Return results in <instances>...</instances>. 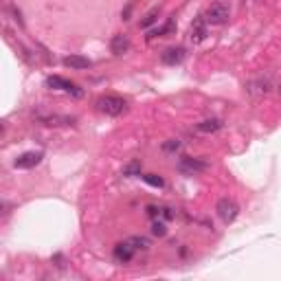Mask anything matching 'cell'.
<instances>
[{"mask_svg":"<svg viewBox=\"0 0 281 281\" xmlns=\"http://www.w3.org/2000/svg\"><path fill=\"white\" fill-rule=\"evenodd\" d=\"M204 18H206V22H209V24H213V27H222V24L229 22L231 9H229V5H224V3H213V5L206 7Z\"/></svg>","mask_w":281,"mask_h":281,"instance_id":"2","label":"cell"},{"mask_svg":"<svg viewBox=\"0 0 281 281\" xmlns=\"http://www.w3.org/2000/svg\"><path fill=\"white\" fill-rule=\"evenodd\" d=\"M249 90L251 93H259V95H266L268 90H270V79L266 77V79H255V81H251L249 84Z\"/></svg>","mask_w":281,"mask_h":281,"instance_id":"15","label":"cell"},{"mask_svg":"<svg viewBox=\"0 0 281 281\" xmlns=\"http://www.w3.org/2000/svg\"><path fill=\"white\" fill-rule=\"evenodd\" d=\"M152 235H156V237H165V235H167V224H165V220H154Z\"/></svg>","mask_w":281,"mask_h":281,"instance_id":"20","label":"cell"},{"mask_svg":"<svg viewBox=\"0 0 281 281\" xmlns=\"http://www.w3.org/2000/svg\"><path fill=\"white\" fill-rule=\"evenodd\" d=\"M216 213L224 224H231V222H235V218L239 216V206L235 200H231V198H222L216 204Z\"/></svg>","mask_w":281,"mask_h":281,"instance_id":"3","label":"cell"},{"mask_svg":"<svg viewBox=\"0 0 281 281\" xmlns=\"http://www.w3.org/2000/svg\"><path fill=\"white\" fill-rule=\"evenodd\" d=\"M90 62L88 57L84 55H68L64 57V66H68V68H75V71H84V68H90Z\"/></svg>","mask_w":281,"mask_h":281,"instance_id":"12","label":"cell"},{"mask_svg":"<svg viewBox=\"0 0 281 281\" xmlns=\"http://www.w3.org/2000/svg\"><path fill=\"white\" fill-rule=\"evenodd\" d=\"M206 36H209V22H206L204 13L198 15V18L191 22V29H189V38H191L194 44H202Z\"/></svg>","mask_w":281,"mask_h":281,"instance_id":"6","label":"cell"},{"mask_svg":"<svg viewBox=\"0 0 281 281\" xmlns=\"http://www.w3.org/2000/svg\"><path fill=\"white\" fill-rule=\"evenodd\" d=\"M128 242L132 244V249H134V251H147V249H150V239H147V237H140V235L130 237Z\"/></svg>","mask_w":281,"mask_h":281,"instance_id":"17","label":"cell"},{"mask_svg":"<svg viewBox=\"0 0 281 281\" xmlns=\"http://www.w3.org/2000/svg\"><path fill=\"white\" fill-rule=\"evenodd\" d=\"M143 178V183H147L150 187H165V180L161 178V176H156V173H145V176H140Z\"/></svg>","mask_w":281,"mask_h":281,"instance_id":"19","label":"cell"},{"mask_svg":"<svg viewBox=\"0 0 281 281\" xmlns=\"http://www.w3.org/2000/svg\"><path fill=\"white\" fill-rule=\"evenodd\" d=\"M97 110L108 117H121L123 112H128V101L117 95H106L97 99Z\"/></svg>","mask_w":281,"mask_h":281,"instance_id":"1","label":"cell"},{"mask_svg":"<svg viewBox=\"0 0 281 281\" xmlns=\"http://www.w3.org/2000/svg\"><path fill=\"white\" fill-rule=\"evenodd\" d=\"M134 249H132V244L128 242H119L117 246H114V251H112V255H114V259H117L119 264H128V261H132V257H134Z\"/></svg>","mask_w":281,"mask_h":281,"instance_id":"9","label":"cell"},{"mask_svg":"<svg viewBox=\"0 0 281 281\" xmlns=\"http://www.w3.org/2000/svg\"><path fill=\"white\" fill-rule=\"evenodd\" d=\"M173 29H176V24H173V20L169 18L167 22H165V24H163V27H161V29H156V31H152V33H150V36H147V40H152V38H163V36H167V33H171Z\"/></svg>","mask_w":281,"mask_h":281,"instance_id":"16","label":"cell"},{"mask_svg":"<svg viewBox=\"0 0 281 281\" xmlns=\"http://www.w3.org/2000/svg\"><path fill=\"white\" fill-rule=\"evenodd\" d=\"M171 218H173V211H171V209H167V206H163V216H161V220L167 222V220H171Z\"/></svg>","mask_w":281,"mask_h":281,"instance_id":"23","label":"cell"},{"mask_svg":"<svg viewBox=\"0 0 281 281\" xmlns=\"http://www.w3.org/2000/svg\"><path fill=\"white\" fill-rule=\"evenodd\" d=\"M185 57H187L185 46H169V48H165V51H163L161 62L167 64V66H176V64L183 62Z\"/></svg>","mask_w":281,"mask_h":281,"instance_id":"8","label":"cell"},{"mask_svg":"<svg viewBox=\"0 0 281 281\" xmlns=\"http://www.w3.org/2000/svg\"><path fill=\"white\" fill-rule=\"evenodd\" d=\"M279 93H281V86H279Z\"/></svg>","mask_w":281,"mask_h":281,"instance_id":"25","label":"cell"},{"mask_svg":"<svg viewBox=\"0 0 281 281\" xmlns=\"http://www.w3.org/2000/svg\"><path fill=\"white\" fill-rule=\"evenodd\" d=\"M159 15H161V7H152V9L143 15V20H140V29H150L152 24L159 20Z\"/></svg>","mask_w":281,"mask_h":281,"instance_id":"14","label":"cell"},{"mask_svg":"<svg viewBox=\"0 0 281 281\" xmlns=\"http://www.w3.org/2000/svg\"><path fill=\"white\" fill-rule=\"evenodd\" d=\"M130 11H132V5L126 7V11H123V20H130Z\"/></svg>","mask_w":281,"mask_h":281,"instance_id":"24","label":"cell"},{"mask_svg":"<svg viewBox=\"0 0 281 281\" xmlns=\"http://www.w3.org/2000/svg\"><path fill=\"white\" fill-rule=\"evenodd\" d=\"M222 123L220 119H204L200 123H196V132H200V134H213V132H218L222 130Z\"/></svg>","mask_w":281,"mask_h":281,"instance_id":"11","label":"cell"},{"mask_svg":"<svg viewBox=\"0 0 281 281\" xmlns=\"http://www.w3.org/2000/svg\"><path fill=\"white\" fill-rule=\"evenodd\" d=\"M180 150V140L178 138H169L163 143V152H178Z\"/></svg>","mask_w":281,"mask_h":281,"instance_id":"21","label":"cell"},{"mask_svg":"<svg viewBox=\"0 0 281 281\" xmlns=\"http://www.w3.org/2000/svg\"><path fill=\"white\" fill-rule=\"evenodd\" d=\"M46 88H51V90H64V93H68L73 97H84V90H81L77 84H73V81L68 79H64L60 75H51V77H46Z\"/></svg>","mask_w":281,"mask_h":281,"instance_id":"4","label":"cell"},{"mask_svg":"<svg viewBox=\"0 0 281 281\" xmlns=\"http://www.w3.org/2000/svg\"><path fill=\"white\" fill-rule=\"evenodd\" d=\"M147 216H150L152 220H161V216H163V206L147 204Z\"/></svg>","mask_w":281,"mask_h":281,"instance_id":"22","label":"cell"},{"mask_svg":"<svg viewBox=\"0 0 281 281\" xmlns=\"http://www.w3.org/2000/svg\"><path fill=\"white\" fill-rule=\"evenodd\" d=\"M209 167V163L202 161V159H191V156H183V159L178 161V171L185 173V176H196V173L204 171Z\"/></svg>","mask_w":281,"mask_h":281,"instance_id":"5","label":"cell"},{"mask_svg":"<svg viewBox=\"0 0 281 281\" xmlns=\"http://www.w3.org/2000/svg\"><path fill=\"white\" fill-rule=\"evenodd\" d=\"M42 159H44L42 152H24L20 156H15L13 167L15 169H33V167H38V165L42 163Z\"/></svg>","mask_w":281,"mask_h":281,"instance_id":"7","label":"cell"},{"mask_svg":"<svg viewBox=\"0 0 281 281\" xmlns=\"http://www.w3.org/2000/svg\"><path fill=\"white\" fill-rule=\"evenodd\" d=\"M110 51L112 55H123L130 51V38L123 36V33H117V36H112L110 40Z\"/></svg>","mask_w":281,"mask_h":281,"instance_id":"10","label":"cell"},{"mask_svg":"<svg viewBox=\"0 0 281 281\" xmlns=\"http://www.w3.org/2000/svg\"><path fill=\"white\" fill-rule=\"evenodd\" d=\"M123 176H140V161H132L123 167Z\"/></svg>","mask_w":281,"mask_h":281,"instance_id":"18","label":"cell"},{"mask_svg":"<svg viewBox=\"0 0 281 281\" xmlns=\"http://www.w3.org/2000/svg\"><path fill=\"white\" fill-rule=\"evenodd\" d=\"M40 121L44 126H73L75 117H57V114H46V117H40Z\"/></svg>","mask_w":281,"mask_h":281,"instance_id":"13","label":"cell"}]
</instances>
